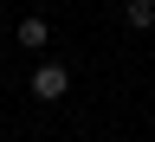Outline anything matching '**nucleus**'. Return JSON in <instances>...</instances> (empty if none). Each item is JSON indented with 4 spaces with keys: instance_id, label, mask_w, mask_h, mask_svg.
Returning a JSON list of instances; mask_svg holds the SVG:
<instances>
[{
    "instance_id": "1",
    "label": "nucleus",
    "mask_w": 155,
    "mask_h": 142,
    "mask_svg": "<svg viewBox=\"0 0 155 142\" xmlns=\"http://www.w3.org/2000/svg\"><path fill=\"white\" fill-rule=\"evenodd\" d=\"M26 84H32V97H39V104H58V97L71 91V71H65V65H39Z\"/></svg>"
},
{
    "instance_id": "2",
    "label": "nucleus",
    "mask_w": 155,
    "mask_h": 142,
    "mask_svg": "<svg viewBox=\"0 0 155 142\" xmlns=\"http://www.w3.org/2000/svg\"><path fill=\"white\" fill-rule=\"evenodd\" d=\"M19 52H45V39H52V26H45V19H39V13H26V19H19Z\"/></svg>"
},
{
    "instance_id": "3",
    "label": "nucleus",
    "mask_w": 155,
    "mask_h": 142,
    "mask_svg": "<svg viewBox=\"0 0 155 142\" xmlns=\"http://www.w3.org/2000/svg\"><path fill=\"white\" fill-rule=\"evenodd\" d=\"M123 19H129V26H155V0H129Z\"/></svg>"
}]
</instances>
